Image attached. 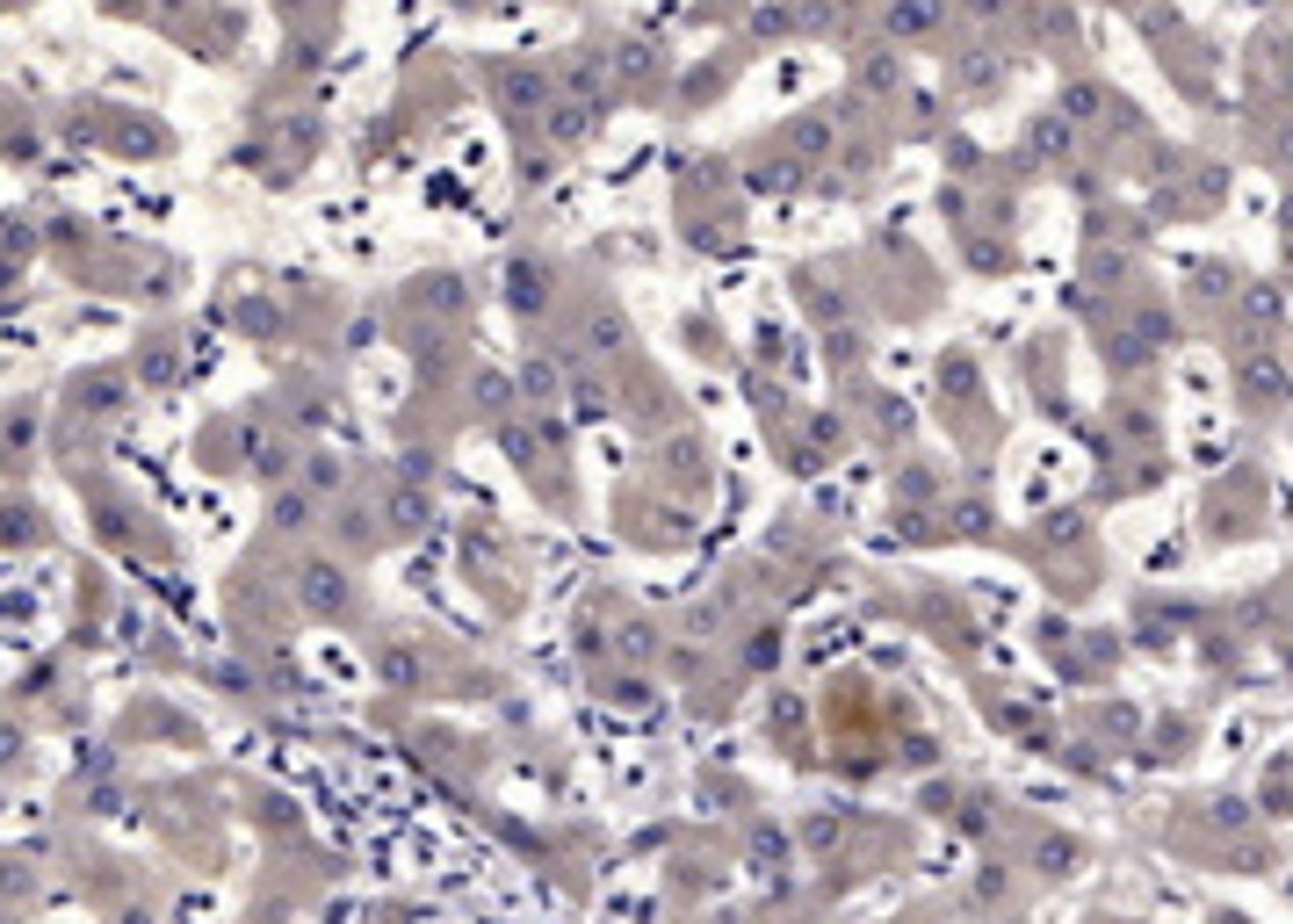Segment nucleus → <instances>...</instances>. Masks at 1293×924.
<instances>
[{
    "mask_svg": "<svg viewBox=\"0 0 1293 924\" xmlns=\"http://www.w3.org/2000/svg\"><path fill=\"white\" fill-rule=\"evenodd\" d=\"M1113 8H1127V0H1113Z\"/></svg>",
    "mask_w": 1293,
    "mask_h": 924,
    "instance_id": "f257e3e1",
    "label": "nucleus"
}]
</instances>
